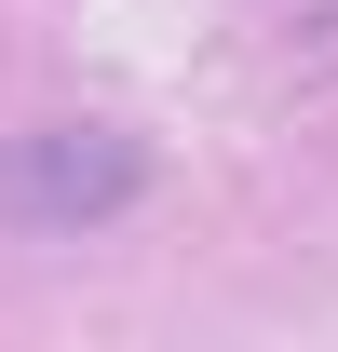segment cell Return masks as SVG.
Segmentation results:
<instances>
[{
  "label": "cell",
  "mask_w": 338,
  "mask_h": 352,
  "mask_svg": "<svg viewBox=\"0 0 338 352\" xmlns=\"http://www.w3.org/2000/svg\"><path fill=\"white\" fill-rule=\"evenodd\" d=\"M135 190H149V163L109 122H41V135L0 149V217H27V230H95V217H122Z\"/></svg>",
  "instance_id": "cell-1"
}]
</instances>
